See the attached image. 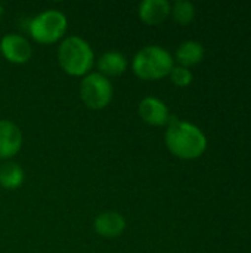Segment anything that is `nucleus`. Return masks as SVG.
<instances>
[{
	"instance_id": "obj_8",
	"label": "nucleus",
	"mask_w": 251,
	"mask_h": 253,
	"mask_svg": "<svg viewBox=\"0 0 251 253\" xmlns=\"http://www.w3.org/2000/svg\"><path fill=\"white\" fill-rule=\"evenodd\" d=\"M141 120L149 126H166L170 123L172 116L164 101L155 96H145L138 105Z\"/></svg>"
},
{
	"instance_id": "obj_10",
	"label": "nucleus",
	"mask_w": 251,
	"mask_h": 253,
	"mask_svg": "<svg viewBox=\"0 0 251 253\" xmlns=\"http://www.w3.org/2000/svg\"><path fill=\"white\" fill-rule=\"evenodd\" d=\"M172 12V4L167 0H143L139 3V19L146 25H158L164 22Z\"/></svg>"
},
{
	"instance_id": "obj_3",
	"label": "nucleus",
	"mask_w": 251,
	"mask_h": 253,
	"mask_svg": "<svg viewBox=\"0 0 251 253\" xmlns=\"http://www.w3.org/2000/svg\"><path fill=\"white\" fill-rule=\"evenodd\" d=\"M173 67L175 59L172 53L158 44L143 46L132 59L133 74L145 82H154L167 77Z\"/></svg>"
},
{
	"instance_id": "obj_4",
	"label": "nucleus",
	"mask_w": 251,
	"mask_h": 253,
	"mask_svg": "<svg viewBox=\"0 0 251 253\" xmlns=\"http://www.w3.org/2000/svg\"><path fill=\"white\" fill-rule=\"evenodd\" d=\"M68 30V18L58 9H46L36 15L30 24L28 31L34 42L40 44H53L65 37Z\"/></svg>"
},
{
	"instance_id": "obj_2",
	"label": "nucleus",
	"mask_w": 251,
	"mask_h": 253,
	"mask_svg": "<svg viewBox=\"0 0 251 253\" xmlns=\"http://www.w3.org/2000/svg\"><path fill=\"white\" fill-rule=\"evenodd\" d=\"M56 59L65 74L81 79L92 73V68L96 64L92 46L80 36L64 37L58 46Z\"/></svg>"
},
{
	"instance_id": "obj_7",
	"label": "nucleus",
	"mask_w": 251,
	"mask_h": 253,
	"mask_svg": "<svg viewBox=\"0 0 251 253\" xmlns=\"http://www.w3.org/2000/svg\"><path fill=\"white\" fill-rule=\"evenodd\" d=\"M24 136L16 123L7 119L0 120V160H12L22 148Z\"/></svg>"
},
{
	"instance_id": "obj_5",
	"label": "nucleus",
	"mask_w": 251,
	"mask_h": 253,
	"mask_svg": "<svg viewBox=\"0 0 251 253\" xmlns=\"http://www.w3.org/2000/svg\"><path fill=\"white\" fill-rule=\"evenodd\" d=\"M80 99L89 110H104L114 98V86L111 80L98 71H92L84 76L78 87Z\"/></svg>"
},
{
	"instance_id": "obj_13",
	"label": "nucleus",
	"mask_w": 251,
	"mask_h": 253,
	"mask_svg": "<svg viewBox=\"0 0 251 253\" xmlns=\"http://www.w3.org/2000/svg\"><path fill=\"white\" fill-rule=\"evenodd\" d=\"M176 61L179 62L180 67L189 68L197 64H200L204 58V47L201 43L195 40H186L179 44L176 49Z\"/></svg>"
},
{
	"instance_id": "obj_11",
	"label": "nucleus",
	"mask_w": 251,
	"mask_h": 253,
	"mask_svg": "<svg viewBox=\"0 0 251 253\" xmlns=\"http://www.w3.org/2000/svg\"><path fill=\"white\" fill-rule=\"evenodd\" d=\"M98 73H101L105 77H120L126 73L129 67V61L124 53L118 50H108L104 52L96 59Z\"/></svg>"
},
{
	"instance_id": "obj_9",
	"label": "nucleus",
	"mask_w": 251,
	"mask_h": 253,
	"mask_svg": "<svg viewBox=\"0 0 251 253\" xmlns=\"http://www.w3.org/2000/svg\"><path fill=\"white\" fill-rule=\"evenodd\" d=\"M126 227H127L126 218L120 212H117V211H105V212H101L95 218V221H93V230H95V233L99 237L108 239V240H112V239L120 237L126 231Z\"/></svg>"
},
{
	"instance_id": "obj_14",
	"label": "nucleus",
	"mask_w": 251,
	"mask_h": 253,
	"mask_svg": "<svg viewBox=\"0 0 251 253\" xmlns=\"http://www.w3.org/2000/svg\"><path fill=\"white\" fill-rule=\"evenodd\" d=\"M170 15L173 19L180 24V25H188L194 21L195 18V6L191 1L186 0H178L172 4V12Z\"/></svg>"
},
{
	"instance_id": "obj_15",
	"label": "nucleus",
	"mask_w": 251,
	"mask_h": 253,
	"mask_svg": "<svg viewBox=\"0 0 251 253\" xmlns=\"http://www.w3.org/2000/svg\"><path fill=\"white\" fill-rule=\"evenodd\" d=\"M172 83L178 87H186L192 83V73L189 68H185V67H180V65H175L169 74Z\"/></svg>"
},
{
	"instance_id": "obj_12",
	"label": "nucleus",
	"mask_w": 251,
	"mask_h": 253,
	"mask_svg": "<svg viewBox=\"0 0 251 253\" xmlns=\"http://www.w3.org/2000/svg\"><path fill=\"white\" fill-rule=\"evenodd\" d=\"M25 181V172L22 166L13 160L3 162L0 165V187L3 190H18Z\"/></svg>"
},
{
	"instance_id": "obj_6",
	"label": "nucleus",
	"mask_w": 251,
	"mask_h": 253,
	"mask_svg": "<svg viewBox=\"0 0 251 253\" xmlns=\"http://www.w3.org/2000/svg\"><path fill=\"white\" fill-rule=\"evenodd\" d=\"M1 56L15 65L27 64L33 56V46L30 40L16 33H7L0 39Z\"/></svg>"
},
{
	"instance_id": "obj_1",
	"label": "nucleus",
	"mask_w": 251,
	"mask_h": 253,
	"mask_svg": "<svg viewBox=\"0 0 251 253\" xmlns=\"http://www.w3.org/2000/svg\"><path fill=\"white\" fill-rule=\"evenodd\" d=\"M167 150L180 160H195L207 150L204 132L194 123L172 117L164 133Z\"/></svg>"
}]
</instances>
